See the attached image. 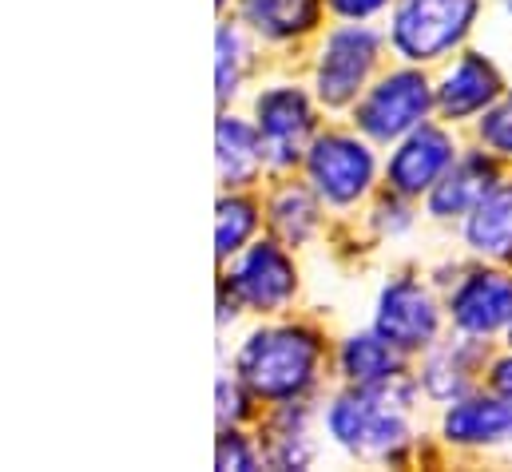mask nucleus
<instances>
[{"mask_svg":"<svg viewBox=\"0 0 512 472\" xmlns=\"http://www.w3.org/2000/svg\"><path fill=\"white\" fill-rule=\"evenodd\" d=\"M318 338L306 330H258L239 350V377L266 401H294L318 369Z\"/></svg>","mask_w":512,"mask_h":472,"instance_id":"obj_1","label":"nucleus"},{"mask_svg":"<svg viewBox=\"0 0 512 472\" xmlns=\"http://www.w3.org/2000/svg\"><path fill=\"white\" fill-rule=\"evenodd\" d=\"M326 425H330L334 441L358 457H389L409 441V429L401 421V405L389 397V381L358 385V389L342 393L330 405Z\"/></svg>","mask_w":512,"mask_h":472,"instance_id":"obj_2","label":"nucleus"},{"mask_svg":"<svg viewBox=\"0 0 512 472\" xmlns=\"http://www.w3.org/2000/svg\"><path fill=\"white\" fill-rule=\"evenodd\" d=\"M477 0H397L393 48L405 60H437L469 32Z\"/></svg>","mask_w":512,"mask_h":472,"instance_id":"obj_3","label":"nucleus"},{"mask_svg":"<svg viewBox=\"0 0 512 472\" xmlns=\"http://www.w3.org/2000/svg\"><path fill=\"white\" fill-rule=\"evenodd\" d=\"M429 104H433V96H429L425 76L393 72V76H385L378 88H370V96L358 104V127L370 139L389 143V139H401L405 131L421 127Z\"/></svg>","mask_w":512,"mask_h":472,"instance_id":"obj_4","label":"nucleus"},{"mask_svg":"<svg viewBox=\"0 0 512 472\" xmlns=\"http://www.w3.org/2000/svg\"><path fill=\"white\" fill-rule=\"evenodd\" d=\"M378 60V36L370 28H338L330 32V40L322 44V60H318V96L326 108H342L350 104L370 68Z\"/></svg>","mask_w":512,"mask_h":472,"instance_id":"obj_5","label":"nucleus"},{"mask_svg":"<svg viewBox=\"0 0 512 472\" xmlns=\"http://www.w3.org/2000/svg\"><path fill=\"white\" fill-rule=\"evenodd\" d=\"M306 167H310V179H314L318 195L338 203V207L354 203L374 183V155L350 135L314 139V147L306 155Z\"/></svg>","mask_w":512,"mask_h":472,"instance_id":"obj_6","label":"nucleus"},{"mask_svg":"<svg viewBox=\"0 0 512 472\" xmlns=\"http://www.w3.org/2000/svg\"><path fill=\"white\" fill-rule=\"evenodd\" d=\"M374 330L382 334L397 354H413V350L429 346L433 334H437L433 298H429L417 282H409V278L389 282L382 290V302H378V322H374Z\"/></svg>","mask_w":512,"mask_h":472,"instance_id":"obj_7","label":"nucleus"},{"mask_svg":"<svg viewBox=\"0 0 512 472\" xmlns=\"http://www.w3.org/2000/svg\"><path fill=\"white\" fill-rule=\"evenodd\" d=\"M258 135H262V155L274 167H290L302 155V143L314 127V112L298 88H270L258 96Z\"/></svg>","mask_w":512,"mask_h":472,"instance_id":"obj_8","label":"nucleus"},{"mask_svg":"<svg viewBox=\"0 0 512 472\" xmlns=\"http://www.w3.org/2000/svg\"><path fill=\"white\" fill-rule=\"evenodd\" d=\"M231 290L243 306L258 314H274L294 298V262L274 242H258L231 270Z\"/></svg>","mask_w":512,"mask_h":472,"instance_id":"obj_9","label":"nucleus"},{"mask_svg":"<svg viewBox=\"0 0 512 472\" xmlns=\"http://www.w3.org/2000/svg\"><path fill=\"white\" fill-rule=\"evenodd\" d=\"M453 163V139L441 127H413L409 139L393 151L389 159V187L397 195H421L433 191L437 179L449 171Z\"/></svg>","mask_w":512,"mask_h":472,"instance_id":"obj_10","label":"nucleus"},{"mask_svg":"<svg viewBox=\"0 0 512 472\" xmlns=\"http://www.w3.org/2000/svg\"><path fill=\"white\" fill-rule=\"evenodd\" d=\"M449 314H453L457 330L473 334V338L501 330L505 322H512V278L497 274V270L469 274L457 286V294L449 298Z\"/></svg>","mask_w":512,"mask_h":472,"instance_id":"obj_11","label":"nucleus"},{"mask_svg":"<svg viewBox=\"0 0 512 472\" xmlns=\"http://www.w3.org/2000/svg\"><path fill=\"white\" fill-rule=\"evenodd\" d=\"M497 96H501V76H497V68H493L485 56H473V52H469V56H461L457 68L445 76L437 104H441L445 119H469V116H477V112H485Z\"/></svg>","mask_w":512,"mask_h":472,"instance_id":"obj_12","label":"nucleus"},{"mask_svg":"<svg viewBox=\"0 0 512 472\" xmlns=\"http://www.w3.org/2000/svg\"><path fill=\"white\" fill-rule=\"evenodd\" d=\"M489 191H497V167L485 155H465L461 163H453L441 183L429 191V211L437 219H453V215H469Z\"/></svg>","mask_w":512,"mask_h":472,"instance_id":"obj_13","label":"nucleus"},{"mask_svg":"<svg viewBox=\"0 0 512 472\" xmlns=\"http://www.w3.org/2000/svg\"><path fill=\"white\" fill-rule=\"evenodd\" d=\"M445 437L453 445H493L512 437V401L497 397H469L453 401L445 413Z\"/></svg>","mask_w":512,"mask_h":472,"instance_id":"obj_14","label":"nucleus"},{"mask_svg":"<svg viewBox=\"0 0 512 472\" xmlns=\"http://www.w3.org/2000/svg\"><path fill=\"white\" fill-rule=\"evenodd\" d=\"M465 238H469V246H473L477 254L512 262V187L489 191V195L469 211Z\"/></svg>","mask_w":512,"mask_h":472,"instance_id":"obj_15","label":"nucleus"},{"mask_svg":"<svg viewBox=\"0 0 512 472\" xmlns=\"http://www.w3.org/2000/svg\"><path fill=\"white\" fill-rule=\"evenodd\" d=\"M262 159V135H255L243 119H219V175L227 187L251 183Z\"/></svg>","mask_w":512,"mask_h":472,"instance_id":"obj_16","label":"nucleus"},{"mask_svg":"<svg viewBox=\"0 0 512 472\" xmlns=\"http://www.w3.org/2000/svg\"><path fill=\"white\" fill-rule=\"evenodd\" d=\"M342 373L358 385H378L397 377V350L382 334H358L342 346Z\"/></svg>","mask_w":512,"mask_h":472,"instance_id":"obj_17","label":"nucleus"},{"mask_svg":"<svg viewBox=\"0 0 512 472\" xmlns=\"http://www.w3.org/2000/svg\"><path fill=\"white\" fill-rule=\"evenodd\" d=\"M243 12L262 36L282 40V36L306 32L318 20V0H247Z\"/></svg>","mask_w":512,"mask_h":472,"instance_id":"obj_18","label":"nucleus"},{"mask_svg":"<svg viewBox=\"0 0 512 472\" xmlns=\"http://www.w3.org/2000/svg\"><path fill=\"white\" fill-rule=\"evenodd\" d=\"M473 346H453V350H441L425 365V389L429 397L437 401H449V397H461L469 389V377H473Z\"/></svg>","mask_w":512,"mask_h":472,"instance_id":"obj_19","label":"nucleus"},{"mask_svg":"<svg viewBox=\"0 0 512 472\" xmlns=\"http://www.w3.org/2000/svg\"><path fill=\"white\" fill-rule=\"evenodd\" d=\"M314 223H318V215H314V203H310L306 191L290 187V191H282L274 199V227L290 242H306L310 231H314Z\"/></svg>","mask_w":512,"mask_h":472,"instance_id":"obj_20","label":"nucleus"},{"mask_svg":"<svg viewBox=\"0 0 512 472\" xmlns=\"http://www.w3.org/2000/svg\"><path fill=\"white\" fill-rule=\"evenodd\" d=\"M255 227H258L255 203H247V199H223L219 203V258L239 254Z\"/></svg>","mask_w":512,"mask_h":472,"instance_id":"obj_21","label":"nucleus"},{"mask_svg":"<svg viewBox=\"0 0 512 472\" xmlns=\"http://www.w3.org/2000/svg\"><path fill=\"white\" fill-rule=\"evenodd\" d=\"M239 60H243V44L235 28H219V100H227L239 84Z\"/></svg>","mask_w":512,"mask_h":472,"instance_id":"obj_22","label":"nucleus"},{"mask_svg":"<svg viewBox=\"0 0 512 472\" xmlns=\"http://www.w3.org/2000/svg\"><path fill=\"white\" fill-rule=\"evenodd\" d=\"M481 139L497 155H509L512 159V96H505L493 112H485V119H481Z\"/></svg>","mask_w":512,"mask_h":472,"instance_id":"obj_23","label":"nucleus"},{"mask_svg":"<svg viewBox=\"0 0 512 472\" xmlns=\"http://www.w3.org/2000/svg\"><path fill=\"white\" fill-rule=\"evenodd\" d=\"M219 469H255V453L243 445L239 433L219 437Z\"/></svg>","mask_w":512,"mask_h":472,"instance_id":"obj_24","label":"nucleus"},{"mask_svg":"<svg viewBox=\"0 0 512 472\" xmlns=\"http://www.w3.org/2000/svg\"><path fill=\"white\" fill-rule=\"evenodd\" d=\"M243 413H247V409H243V393L223 377V381H219V425L227 429V425L239 421Z\"/></svg>","mask_w":512,"mask_h":472,"instance_id":"obj_25","label":"nucleus"},{"mask_svg":"<svg viewBox=\"0 0 512 472\" xmlns=\"http://www.w3.org/2000/svg\"><path fill=\"white\" fill-rule=\"evenodd\" d=\"M389 0H330V8L338 16H350V20H362V16H374L378 8H385Z\"/></svg>","mask_w":512,"mask_h":472,"instance_id":"obj_26","label":"nucleus"},{"mask_svg":"<svg viewBox=\"0 0 512 472\" xmlns=\"http://www.w3.org/2000/svg\"><path fill=\"white\" fill-rule=\"evenodd\" d=\"M493 389H497L505 401H512V357L493 365Z\"/></svg>","mask_w":512,"mask_h":472,"instance_id":"obj_27","label":"nucleus"},{"mask_svg":"<svg viewBox=\"0 0 512 472\" xmlns=\"http://www.w3.org/2000/svg\"><path fill=\"white\" fill-rule=\"evenodd\" d=\"M509 346H512V322H509Z\"/></svg>","mask_w":512,"mask_h":472,"instance_id":"obj_28","label":"nucleus"},{"mask_svg":"<svg viewBox=\"0 0 512 472\" xmlns=\"http://www.w3.org/2000/svg\"><path fill=\"white\" fill-rule=\"evenodd\" d=\"M505 4H509V12H512V0H505Z\"/></svg>","mask_w":512,"mask_h":472,"instance_id":"obj_29","label":"nucleus"}]
</instances>
